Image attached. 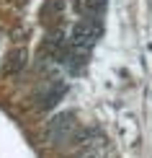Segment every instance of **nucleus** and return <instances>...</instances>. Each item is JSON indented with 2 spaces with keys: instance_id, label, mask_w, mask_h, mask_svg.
<instances>
[{
  "instance_id": "nucleus-2",
  "label": "nucleus",
  "mask_w": 152,
  "mask_h": 158,
  "mask_svg": "<svg viewBox=\"0 0 152 158\" xmlns=\"http://www.w3.org/2000/svg\"><path fill=\"white\" fill-rule=\"evenodd\" d=\"M98 34H101L98 21H95V18H85V21H80L75 26V31H72V47L80 49V52H88L95 44Z\"/></svg>"
},
{
  "instance_id": "nucleus-4",
  "label": "nucleus",
  "mask_w": 152,
  "mask_h": 158,
  "mask_svg": "<svg viewBox=\"0 0 152 158\" xmlns=\"http://www.w3.org/2000/svg\"><path fill=\"white\" fill-rule=\"evenodd\" d=\"M8 60H10V62L5 65V73H16V70H21V68H23V62H26V52L18 49V52H13Z\"/></svg>"
},
{
  "instance_id": "nucleus-1",
  "label": "nucleus",
  "mask_w": 152,
  "mask_h": 158,
  "mask_svg": "<svg viewBox=\"0 0 152 158\" xmlns=\"http://www.w3.org/2000/svg\"><path fill=\"white\" fill-rule=\"evenodd\" d=\"M77 130V114L75 111H59L52 119L47 122L44 127V140L49 145H57V148H64L70 143V137L75 135Z\"/></svg>"
},
{
  "instance_id": "nucleus-3",
  "label": "nucleus",
  "mask_w": 152,
  "mask_h": 158,
  "mask_svg": "<svg viewBox=\"0 0 152 158\" xmlns=\"http://www.w3.org/2000/svg\"><path fill=\"white\" fill-rule=\"evenodd\" d=\"M62 94H64V83L62 81H54L49 85L47 91L41 94V109H49V106H54V104L62 98Z\"/></svg>"
}]
</instances>
